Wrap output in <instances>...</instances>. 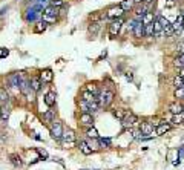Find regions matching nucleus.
<instances>
[{"label": "nucleus", "instance_id": "0eeeda50", "mask_svg": "<svg viewBox=\"0 0 184 170\" xmlns=\"http://www.w3.org/2000/svg\"><path fill=\"white\" fill-rule=\"evenodd\" d=\"M137 123H138V116H137V115L129 113L128 116L123 120V127H124V129H132Z\"/></svg>", "mask_w": 184, "mask_h": 170}, {"label": "nucleus", "instance_id": "473e14b6", "mask_svg": "<svg viewBox=\"0 0 184 170\" xmlns=\"http://www.w3.org/2000/svg\"><path fill=\"white\" fill-rule=\"evenodd\" d=\"M173 123L175 124H183L184 123V112H180L177 115H173Z\"/></svg>", "mask_w": 184, "mask_h": 170}, {"label": "nucleus", "instance_id": "603ef678", "mask_svg": "<svg viewBox=\"0 0 184 170\" xmlns=\"http://www.w3.org/2000/svg\"><path fill=\"white\" fill-rule=\"evenodd\" d=\"M183 87H184V78H183Z\"/></svg>", "mask_w": 184, "mask_h": 170}, {"label": "nucleus", "instance_id": "79ce46f5", "mask_svg": "<svg viewBox=\"0 0 184 170\" xmlns=\"http://www.w3.org/2000/svg\"><path fill=\"white\" fill-rule=\"evenodd\" d=\"M8 54H9V51L3 48V51H2V54H0V58H5V57H8Z\"/></svg>", "mask_w": 184, "mask_h": 170}, {"label": "nucleus", "instance_id": "864d4df0", "mask_svg": "<svg viewBox=\"0 0 184 170\" xmlns=\"http://www.w3.org/2000/svg\"><path fill=\"white\" fill-rule=\"evenodd\" d=\"M183 112H184V104H183Z\"/></svg>", "mask_w": 184, "mask_h": 170}, {"label": "nucleus", "instance_id": "5701e85b", "mask_svg": "<svg viewBox=\"0 0 184 170\" xmlns=\"http://www.w3.org/2000/svg\"><path fill=\"white\" fill-rule=\"evenodd\" d=\"M9 107H0V120L2 121H8V118H9Z\"/></svg>", "mask_w": 184, "mask_h": 170}, {"label": "nucleus", "instance_id": "09e8293b", "mask_svg": "<svg viewBox=\"0 0 184 170\" xmlns=\"http://www.w3.org/2000/svg\"><path fill=\"white\" fill-rule=\"evenodd\" d=\"M180 77H181V78H184V68H181V72H180Z\"/></svg>", "mask_w": 184, "mask_h": 170}, {"label": "nucleus", "instance_id": "7c9ffc66", "mask_svg": "<svg viewBox=\"0 0 184 170\" xmlns=\"http://www.w3.org/2000/svg\"><path fill=\"white\" fill-rule=\"evenodd\" d=\"M129 113H130V112L124 111V109H120V111H115V112H114V115H115V116H117L118 120H124V118L128 116Z\"/></svg>", "mask_w": 184, "mask_h": 170}, {"label": "nucleus", "instance_id": "4c0bfd02", "mask_svg": "<svg viewBox=\"0 0 184 170\" xmlns=\"http://www.w3.org/2000/svg\"><path fill=\"white\" fill-rule=\"evenodd\" d=\"M175 98H178V100L184 98V87H177L175 89Z\"/></svg>", "mask_w": 184, "mask_h": 170}, {"label": "nucleus", "instance_id": "9b49d317", "mask_svg": "<svg viewBox=\"0 0 184 170\" xmlns=\"http://www.w3.org/2000/svg\"><path fill=\"white\" fill-rule=\"evenodd\" d=\"M29 84H31V89H32L34 92H38V91L41 89V86H43V83H41L40 77H31Z\"/></svg>", "mask_w": 184, "mask_h": 170}, {"label": "nucleus", "instance_id": "f257e3e1", "mask_svg": "<svg viewBox=\"0 0 184 170\" xmlns=\"http://www.w3.org/2000/svg\"><path fill=\"white\" fill-rule=\"evenodd\" d=\"M114 97H115V94L112 91H104V92L98 94L97 95V100L100 103V107H109L110 103L114 101Z\"/></svg>", "mask_w": 184, "mask_h": 170}, {"label": "nucleus", "instance_id": "2eb2a0df", "mask_svg": "<svg viewBox=\"0 0 184 170\" xmlns=\"http://www.w3.org/2000/svg\"><path fill=\"white\" fill-rule=\"evenodd\" d=\"M152 25H153V37H161L163 35V26H161V23L158 20H153Z\"/></svg>", "mask_w": 184, "mask_h": 170}, {"label": "nucleus", "instance_id": "c03bdc74", "mask_svg": "<svg viewBox=\"0 0 184 170\" xmlns=\"http://www.w3.org/2000/svg\"><path fill=\"white\" fill-rule=\"evenodd\" d=\"M32 138H34V139H37V141H43V138H41V136H38L37 133H34V135H32Z\"/></svg>", "mask_w": 184, "mask_h": 170}, {"label": "nucleus", "instance_id": "393cba45", "mask_svg": "<svg viewBox=\"0 0 184 170\" xmlns=\"http://www.w3.org/2000/svg\"><path fill=\"white\" fill-rule=\"evenodd\" d=\"M9 161H11V164H12V166H16V167L22 166V158H20L18 155H16V153L9 155Z\"/></svg>", "mask_w": 184, "mask_h": 170}, {"label": "nucleus", "instance_id": "ddd939ff", "mask_svg": "<svg viewBox=\"0 0 184 170\" xmlns=\"http://www.w3.org/2000/svg\"><path fill=\"white\" fill-rule=\"evenodd\" d=\"M41 14H43V16H48V17H57V16H58V9L49 5V6H45V8H43Z\"/></svg>", "mask_w": 184, "mask_h": 170}, {"label": "nucleus", "instance_id": "c756f323", "mask_svg": "<svg viewBox=\"0 0 184 170\" xmlns=\"http://www.w3.org/2000/svg\"><path fill=\"white\" fill-rule=\"evenodd\" d=\"M43 116H45V120H46V121L52 123V121L55 120V111H52V109H49V111H46V113H45Z\"/></svg>", "mask_w": 184, "mask_h": 170}, {"label": "nucleus", "instance_id": "a18cd8bd", "mask_svg": "<svg viewBox=\"0 0 184 170\" xmlns=\"http://www.w3.org/2000/svg\"><path fill=\"white\" fill-rule=\"evenodd\" d=\"M38 153H40L41 156H45V158H48V153H46V150H38Z\"/></svg>", "mask_w": 184, "mask_h": 170}, {"label": "nucleus", "instance_id": "f03ea898", "mask_svg": "<svg viewBox=\"0 0 184 170\" xmlns=\"http://www.w3.org/2000/svg\"><path fill=\"white\" fill-rule=\"evenodd\" d=\"M49 130H51V136L57 139V141H60L61 139V135H63V127H61V123H58V121H52V124H51V127H49Z\"/></svg>", "mask_w": 184, "mask_h": 170}, {"label": "nucleus", "instance_id": "72a5a7b5", "mask_svg": "<svg viewBox=\"0 0 184 170\" xmlns=\"http://www.w3.org/2000/svg\"><path fill=\"white\" fill-rule=\"evenodd\" d=\"M163 34H164L166 37H172V35L175 34V31H173L172 25H167L166 28H163Z\"/></svg>", "mask_w": 184, "mask_h": 170}, {"label": "nucleus", "instance_id": "c85d7f7f", "mask_svg": "<svg viewBox=\"0 0 184 170\" xmlns=\"http://www.w3.org/2000/svg\"><path fill=\"white\" fill-rule=\"evenodd\" d=\"M144 37H153V25H144Z\"/></svg>", "mask_w": 184, "mask_h": 170}, {"label": "nucleus", "instance_id": "49530a36", "mask_svg": "<svg viewBox=\"0 0 184 170\" xmlns=\"http://www.w3.org/2000/svg\"><path fill=\"white\" fill-rule=\"evenodd\" d=\"M126 78H128L129 81H132V80H133V75H132V74H129V72H128V74H126Z\"/></svg>", "mask_w": 184, "mask_h": 170}, {"label": "nucleus", "instance_id": "1a4fd4ad", "mask_svg": "<svg viewBox=\"0 0 184 170\" xmlns=\"http://www.w3.org/2000/svg\"><path fill=\"white\" fill-rule=\"evenodd\" d=\"M40 80H41V83H51L52 80H54V74H52V71L51 69H43L41 72H40Z\"/></svg>", "mask_w": 184, "mask_h": 170}, {"label": "nucleus", "instance_id": "3c124183", "mask_svg": "<svg viewBox=\"0 0 184 170\" xmlns=\"http://www.w3.org/2000/svg\"><path fill=\"white\" fill-rule=\"evenodd\" d=\"M152 0H143V3H150Z\"/></svg>", "mask_w": 184, "mask_h": 170}, {"label": "nucleus", "instance_id": "de8ad7c7", "mask_svg": "<svg viewBox=\"0 0 184 170\" xmlns=\"http://www.w3.org/2000/svg\"><path fill=\"white\" fill-rule=\"evenodd\" d=\"M36 3H40L41 6H45V3H46V0H36Z\"/></svg>", "mask_w": 184, "mask_h": 170}, {"label": "nucleus", "instance_id": "aec40b11", "mask_svg": "<svg viewBox=\"0 0 184 170\" xmlns=\"http://www.w3.org/2000/svg\"><path fill=\"white\" fill-rule=\"evenodd\" d=\"M120 6H121L123 11L126 12V11H130V9L135 6V2H133V0H123V2L120 3Z\"/></svg>", "mask_w": 184, "mask_h": 170}, {"label": "nucleus", "instance_id": "cd10ccee", "mask_svg": "<svg viewBox=\"0 0 184 170\" xmlns=\"http://www.w3.org/2000/svg\"><path fill=\"white\" fill-rule=\"evenodd\" d=\"M86 91H88V92H91V94H94L95 97L100 94V92H98V87H97V84H95V83H88V84H86Z\"/></svg>", "mask_w": 184, "mask_h": 170}, {"label": "nucleus", "instance_id": "58836bf2", "mask_svg": "<svg viewBox=\"0 0 184 170\" xmlns=\"http://www.w3.org/2000/svg\"><path fill=\"white\" fill-rule=\"evenodd\" d=\"M173 84H175V87H183V78L178 75L175 77V80H173Z\"/></svg>", "mask_w": 184, "mask_h": 170}, {"label": "nucleus", "instance_id": "f704fd0d", "mask_svg": "<svg viewBox=\"0 0 184 170\" xmlns=\"http://www.w3.org/2000/svg\"><path fill=\"white\" fill-rule=\"evenodd\" d=\"M98 143H100V147H110L112 144L110 138H98Z\"/></svg>", "mask_w": 184, "mask_h": 170}, {"label": "nucleus", "instance_id": "37998d69", "mask_svg": "<svg viewBox=\"0 0 184 170\" xmlns=\"http://www.w3.org/2000/svg\"><path fill=\"white\" fill-rule=\"evenodd\" d=\"M173 5H175V2H173V0H169V2L166 3V6H167V8H172Z\"/></svg>", "mask_w": 184, "mask_h": 170}, {"label": "nucleus", "instance_id": "f8f14e48", "mask_svg": "<svg viewBox=\"0 0 184 170\" xmlns=\"http://www.w3.org/2000/svg\"><path fill=\"white\" fill-rule=\"evenodd\" d=\"M167 109H169V112L172 113V115H177V113L183 112V104L178 103V101H173V103H170L167 106Z\"/></svg>", "mask_w": 184, "mask_h": 170}, {"label": "nucleus", "instance_id": "a878e982", "mask_svg": "<svg viewBox=\"0 0 184 170\" xmlns=\"http://www.w3.org/2000/svg\"><path fill=\"white\" fill-rule=\"evenodd\" d=\"M86 144L92 149V152H95V150L100 149V143H98V139H92V138H89V139L86 141Z\"/></svg>", "mask_w": 184, "mask_h": 170}, {"label": "nucleus", "instance_id": "b1692460", "mask_svg": "<svg viewBox=\"0 0 184 170\" xmlns=\"http://www.w3.org/2000/svg\"><path fill=\"white\" fill-rule=\"evenodd\" d=\"M81 100L86 101V103H91V101H94V100H97V97H95L94 94H91V92H88V91H85V92L81 94Z\"/></svg>", "mask_w": 184, "mask_h": 170}, {"label": "nucleus", "instance_id": "5fc2aeb1", "mask_svg": "<svg viewBox=\"0 0 184 170\" xmlns=\"http://www.w3.org/2000/svg\"><path fill=\"white\" fill-rule=\"evenodd\" d=\"M85 170H86V169H85Z\"/></svg>", "mask_w": 184, "mask_h": 170}, {"label": "nucleus", "instance_id": "8fccbe9b", "mask_svg": "<svg viewBox=\"0 0 184 170\" xmlns=\"http://www.w3.org/2000/svg\"><path fill=\"white\" fill-rule=\"evenodd\" d=\"M135 2V5H140V3H143V0H133Z\"/></svg>", "mask_w": 184, "mask_h": 170}, {"label": "nucleus", "instance_id": "7ed1b4c3", "mask_svg": "<svg viewBox=\"0 0 184 170\" xmlns=\"http://www.w3.org/2000/svg\"><path fill=\"white\" fill-rule=\"evenodd\" d=\"M123 23H124V19H123V17L112 20L110 25H109V35H112V37H114V35H118V32H120Z\"/></svg>", "mask_w": 184, "mask_h": 170}, {"label": "nucleus", "instance_id": "6e6552de", "mask_svg": "<svg viewBox=\"0 0 184 170\" xmlns=\"http://www.w3.org/2000/svg\"><path fill=\"white\" fill-rule=\"evenodd\" d=\"M183 21H184V14H180L173 23H170L172 28H173V31H175V34H181L183 32V28H184Z\"/></svg>", "mask_w": 184, "mask_h": 170}, {"label": "nucleus", "instance_id": "2f4dec72", "mask_svg": "<svg viewBox=\"0 0 184 170\" xmlns=\"http://www.w3.org/2000/svg\"><path fill=\"white\" fill-rule=\"evenodd\" d=\"M173 64H175L177 68H184V54H180V55L177 57V58L173 60Z\"/></svg>", "mask_w": 184, "mask_h": 170}, {"label": "nucleus", "instance_id": "412c9836", "mask_svg": "<svg viewBox=\"0 0 184 170\" xmlns=\"http://www.w3.org/2000/svg\"><path fill=\"white\" fill-rule=\"evenodd\" d=\"M86 135H88V138H92V139H98L100 138V135H98V130L91 126V127H88V130H86Z\"/></svg>", "mask_w": 184, "mask_h": 170}, {"label": "nucleus", "instance_id": "4468645a", "mask_svg": "<svg viewBox=\"0 0 184 170\" xmlns=\"http://www.w3.org/2000/svg\"><path fill=\"white\" fill-rule=\"evenodd\" d=\"M63 143H74L75 141V133L72 130H63V135H61V139Z\"/></svg>", "mask_w": 184, "mask_h": 170}, {"label": "nucleus", "instance_id": "bb28decb", "mask_svg": "<svg viewBox=\"0 0 184 170\" xmlns=\"http://www.w3.org/2000/svg\"><path fill=\"white\" fill-rule=\"evenodd\" d=\"M152 21H153V12L147 11L146 14L143 16V19H141V23H143V25H149V23H152Z\"/></svg>", "mask_w": 184, "mask_h": 170}, {"label": "nucleus", "instance_id": "39448f33", "mask_svg": "<svg viewBox=\"0 0 184 170\" xmlns=\"http://www.w3.org/2000/svg\"><path fill=\"white\" fill-rule=\"evenodd\" d=\"M40 17H41V11H38L36 6H32V8H31V9L26 12L25 20H26V21H31V23H34V21H36V20H38Z\"/></svg>", "mask_w": 184, "mask_h": 170}, {"label": "nucleus", "instance_id": "a19ab883", "mask_svg": "<svg viewBox=\"0 0 184 170\" xmlns=\"http://www.w3.org/2000/svg\"><path fill=\"white\" fill-rule=\"evenodd\" d=\"M157 20H158V21L161 23V26H163V28H166L167 25H170V23H169V20H167V19H164V17H161V16H160V17H158Z\"/></svg>", "mask_w": 184, "mask_h": 170}, {"label": "nucleus", "instance_id": "f3484780", "mask_svg": "<svg viewBox=\"0 0 184 170\" xmlns=\"http://www.w3.org/2000/svg\"><path fill=\"white\" fill-rule=\"evenodd\" d=\"M45 103H46V106L48 107H52L55 104V94L54 92H48V94L45 95Z\"/></svg>", "mask_w": 184, "mask_h": 170}, {"label": "nucleus", "instance_id": "dca6fc26", "mask_svg": "<svg viewBox=\"0 0 184 170\" xmlns=\"http://www.w3.org/2000/svg\"><path fill=\"white\" fill-rule=\"evenodd\" d=\"M140 132L147 133V135H153V126H152V123H141Z\"/></svg>", "mask_w": 184, "mask_h": 170}, {"label": "nucleus", "instance_id": "6ab92c4d", "mask_svg": "<svg viewBox=\"0 0 184 170\" xmlns=\"http://www.w3.org/2000/svg\"><path fill=\"white\" fill-rule=\"evenodd\" d=\"M78 149H80V152H81L83 155H91L92 153V149L86 144V141H80V143H78Z\"/></svg>", "mask_w": 184, "mask_h": 170}, {"label": "nucleus", "instance_id": "9d476101", "mask_svg": "<svg viewBox=\"0 0 184 170\" xmlns=\"http://www.w3.org/2000/svg\"><path fill=\"white\" fill-rule=\"evenodd\" d=\"M132 32H133V37H137V38L144 37V25L141 21H137L135 26H133V29H132Z\"/></svg>", "mask_w": 184, "mask_h": 170}, {"label": "nucleus", "instance_id": "e433bc0d", "mask_svg": "<svg viewBox=\"0 0 184 170\" xmlns=\"http://www.w3.org/2000/svg\"><path fill=\"white\" fill-rule=\"evenodd\" d=\"M9 100V94L6 92L5 87H0V101H8Z\"/></svg>", "mask_w": 184, "mask_h": 170}, {"label": "nucleus", "instance_id": "c9c22d12", "mask_svg": "<svg viewBox=\"0 0 184 170\" xmlns=\"http://www.w3.org/2000/svg\"><path fill=\"white\" fill-rule=\"evenodd\" d=\"M100 28H101V23H92L91 26H89V32L94 35V34H97L100 31Z\"/></svg>", "mask_w": 184, "mask_h": 170}, {"label": "nucleus", "instance_id": "ea45409f", "mask_svg": "<svg viewBox=\"0 0 184 170\" xmlns=\"http://www.w3.org/2000/svg\"><path fill=\"white\" fill-rule=\"evenodd\" d=\"M51 3V6H54V8H58V6H63V0H49Z\"/></svg>", "mask_w": 184, "mask_h": 170}, {"label": "nucleus", "instance_id": "4be33fe9", "mask_svg": "<svg viewBox=\"0 0 184 170\" xmlns=\"http://www.w3.org/2000/svg\"><path fill=\"white\" fill-rule=\"evenodd\" d=\"M46 28H48V23H45L43 20H41V21H37V23H36V26H34V32H37V34H40V32L46 31Z\"/></svg>", "mask_w": 184, "mask_h": 170}, {"label": "nucleus", "instance_id": "a211bd4d", "mask_svg": "<svg viewBox=\"0 0 184 170\" xmlns=\"http://www.w3.org/2000/svg\"><path fill=\"white\" fill-rule=\"evenodd\" d=\"M170 130V124L167 123H158V127H157V135H164L166 132Z\"/></svg>", "mask_w": 184, "mask_h": 170}, {"label": "nucleus", "instance_id": "20e7f679", "mask_svg": "<svg viewBox=\"0 0 184 170\" xmlns=\"http://www.w3.org/2000/svg\"><path fill=\"white\" fill-rule=\"evenodd\" d=\"M123 14H124V11H123V8L118 5V6L110 8L109 11L106 12V17L110 19V20H114V19H120V17H123Z\"/></svg>", "mask_w": 184, "mask_h": 170}, {"label": "nucleus", "instance_id": "423d86ee", "mask_svg": "<svg viewBox=\"0 0 184 170\" xmlns=\"http://www.w3.org/2000/svg\"><path fill=\"white\" fill-rule=\"evenodd\" d=\"M80 124L81 126H86V127H91L94 126V116L91 112H81L80 115Z\"/></svg>", "mask_w": 184, "mask_h": 170}]
</instances>
